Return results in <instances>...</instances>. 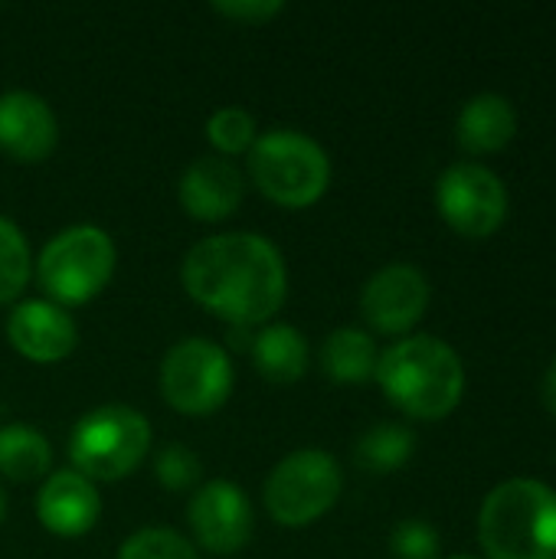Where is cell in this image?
Listing matches in <instances>:
<instances>
[{
  "label": "cell",
  "instance_id": "1",
  "mask_svg": "<svg viewBox=\"0 0 556 559\" xmlns=\"http://www.w3.org/2000/svg\"><path fill=\"white\" fill-rule=\"evenodd\" d=\"M187 295L229 328L265 324L288 292L279 246L259 233H220L200 239L180 265Z\"/></svg>",
  "mask_w": 556,
  "mask_h": 559
},
{
  "label": "cell",
  "instance_id": "2",
  "mask_svg": "<svg viewBox=\"0 0 556 559\" xmlns=\"http://www.w3.org/2000/svg\"><path fill=\"white\" fill-rule=\"evenodd\" d=\"M377 383L387 400L410 419H446L465 393V367L459 354L429 334L390 344L377 360Z\"/></svg>",
  "mask_w": 556,
  "mask_h": 559
},
{
  "label": "cell",
  "instance_id": "3",
  "mask_svg": "<svg viewBox=\"0 0 556 559\" xmlns=\"http://www.w3.org/2000/svg\"><path fill=\"white\" fill-rule=\"evenodd\" d=\"M478 544L488 559H556V491L514 478L498 485L478 511Z\"/></svg>",
  "mask_w": 556,
  "mask_h": 559
},
{
  "label": "cell",
  "instance_id": "4",
  "mask_svg": "<svg viewBox=\"0 0 556 559\" xmlns=\"http://www.w3.org/2000/svg\"><path fill=\"white\" fill-rule=\"evenodd\" d=\"M249 177L272 203L301 210L324 197L331 183V160L311 134L272 128L249 147Z\"/></svg>",
  "mask_w": 556,
  "mask_h": 559
},
{
  "label": "cell",
  "instance_id": "5",
  "mask_svg": "<svg viewBox=\"0 0 556 559\" xmlns=\"http://www.w3.org/2000/svg\"><path fill=\"white\" fill-rule=\"evenodd\" d=\"M115 242L102 226L75 223L56 233L39 259H36V278L46 288L49 301L56 305H85L95 295H102L115 275Z\"/></svg>",
  "mask_w": 556,
  "mask_h": 559
},
{
  "label": "cell",
  "instance_id": "6",
  "mask_svg": "<svg viewBox=\"0 0 556 559\" xmlns=\"http://www.w3.org/2000/svg\"><path fill=\"white\" fill-rule=\"evenodd\" d=\"M151 449L147 419L121 403L98 406L85 413L69 436V459L88 481H121L128 478Z\"/></svg>",
  "mask_w": 556,
  "mask_h": 559
},
{
  "label": "cell",
  "instance_id": "7",
  "mask_svg": "<svg viewBox=\"0 0 556 559\" xmlns=\"http://www.w3.org/2000/svg\"><path fill=\"white\" fill-rule=\"evenodd\" d=\"M344 488L341 465L324 449H298L285 455L265 478V511L282 527H308L324 518Z\"/></svg>",
  "mask_w": 556,
  "mask_h": 559
},
{
  "label": "cell",
  "instance_id": "8",
  "mask_svg": "<svg viewBox=\"0 0 556 559\" xmlns=\"http://www.w3.org/2000/svg\"><path fill=\"white\" fill-rule=\"evenodd\" d=\"M161 393L184 416H210L233 393L229 354L206 337L177 341L161 360Z\"/></svg>",
  "mask_w": 556,
  "mask_h": 559
},
{
  "label": "cell",
  "instance_id": "9",
  "mask_svg": "<svg viewBox=\"0 0 556 559\" xmlns=\"http://www.w3.org/2000/svg\"><path fill=\"white\" fill-rule=\"evenodd\" d=\"M442 219L465 239H488L508 216V190L501 177L482 164H452L436 183Z\"/></svg>",
  "mask_w": 556,
  "mask_h": 559
},
{
  "label": "cell",
  "instance_id": "10",
  "mask_svg": "<svg viewBox=\"0 0 556 559\" xmlns=\"http://www.w3.org/2000/svg\"><path fill=\"white\" fill-rule=\"evenodd\" d=\"M252 504L246 491L233 481H206L187 504V524L197 544L210 554H236L252 537Z\"/></svg>",
  "mask_w": 556,
  "mask_h": 559
},
{
  "label": "cell",
  "instance_id": "11",
  "mask_svg": "<svg viewBox=\"0 0 556 559\" xmlns=\"http://www.w3.org/2000/svg\"><path fill=\"white\" fill-rule=\"evenodd\" d=\"M429 308V282L416 265L393 262L374 272L360 292V311L380 334L413 331Z\"/></svg>",
  "mask_w": 556,
  "mask_h": 559
},
{
  "label": "cell",
  "instance_id": "12",
  "mask_svg": "<svg viewBox=\"0 0 556 559\" xmlns=\"http://www.w3.org/2000/svg\"><path fill=\"white\" fill-rule=\"evenodd\" d=\"M7 341L13 344L16 354H23L33 364H56L75 350L79 328L62 305L49 298H29L10 311Z\"/></svg>",
  "mask_w": 556,
  "mask_h": 559
},
{
  "label": "cell",
  "instance_id": "13",
  "mask_svg": "<svg viewBox=\"0 0 556 559\" xmlns=\"http://www.w3.org/2000/svg\"><path fill=\"white\" fill-rule=\"evenodd\" d=\"M59 141V121L36 92L13 88L0 95V151L20 164H39Z\"/></svg>",
  "mask_w": 556,
  "mask_h": 559
},
{
  "label": "cell",
  "instance_id": "14",
  "mask_svg": "<svg viewBox=\"0 0 556 559\" xmlns=\"http://www.w3.org/2000/svg\"><path fill=\"white\" fill-rule=\"evenodd\" d=\"M242 193H246L242 170L229 157H213V154L190 160L177 183L180 206L203 223L233 216L242 203Z\"/></svg>",
  "mask_w": 556,
  "mask_h": 559
},
{
  "label": "cell",
  "instance_id": "15",
  "mask_svg": "<svg viewBox=\"0 0 556 559\" xmlns=\"http://www.w3.org/2000/svg\"><path fill=\"white\" fill-rule=\"evenodd\" d=\"M36 518L56 537H82L102 518V498L95 481L75 468L49 472L36 495Z\"/></svg>",
  "mask_w": 556,
  "mask_h": 559
},
{
  "label": "cell",
  "instance_id": "16",
  "mask_svg": "<svg viewBox=\"0 0 556 559\" xmlns=\"http://www.w3.org/2000/svg\"><path fill=\"white\" fill-rule=\"evenodd\" d=\"M518 134L514 105L498 92H482L469 98L456 121V138L469 154H495L505 151Z\"/></svg>",
  "mask_w": 556,
  "mask_h": 559
},
{
  "label": "cell",
  "instance_id": "17",
  "mask_svg": "<svg viewBox=\"0 0 556 559\" xmlns=\"http://www.w3.org/2000/svg\"><path fill=\"white\" fill-rule=\"evenodd\" d=\"M252 364L269 383H295L305 377L311 350L298 328L292 324H265L252 337Z\"/></svg>",
  "mask_w": 556,
  "mask_h": 559
},
{
  "label": "cell",
  "instance_id": "18",
  "mask_svg": "<svg viewBox=\"0 0 556 559\" xmlns=\"http://www.w3.org/2000/svg\"><path fill=\"white\" fill-rule=\"evenodd\" d=\"M377 344L360 328H338L321 344V370L334 383H364L377 373Z\"/></svg>",
  "mask_w": 556,
  "mask_h": 559
},
{
  "label": "cell",
  "instance_id": "19",
  "mask_svg": "<svg viewBox=\"0 0 556 559\" xmlns=\"http://www.w3.org/2000/svg\"><path fill=\"white\" fill-rule=\"evenodd\" d=\"M52 472L49 439L23 423L0 429V475L10 481H36Z\"/></svg>",
  "mask_w": 556,
  "mask_h": 559
},
{
  "label": "cell",
  "instance_id": "20",
  "mask_svg": "<svg viewBox=\"0 0 556 559\" xmlns=\"http://www.w3.org/2000/svg\"><path fill=\"white\" fill-rule=\"evenodd\" d=\"M413 449H416V436L406 426L383 423L360 436L354 455H357L360 468H367L374 475H390V472H400L413 459Z\"/></svg>",
  "mask_w": 556,
  "mask_h": 559
},
{
  "label": "cell",
  "instance_id": "21",
  "mask_svg": "<svg viewBox=\"0 0 556 559\" xmlns=\"http://www.w3.org/2000/svg\"><path fill=\"white\" fill-rule=\"evenodd\" d=\"M29 269H33V259H29L26 236L20 233L13 219L0 216V305L13 301L26 288Z\"/></svg>",
  "mask_w": 556,
  "mask_h": 559
},
{
  "label": "cell",
  "instance_id": "22",
  "mask_svg": "<svg viewBox=\"0 0 556 559\" xmlns=\"http://www.w3.org/2000/svg\"><path fill=\"white\" fill-rule=\"evenodd\" d=\"M206 138L223 157H233V154H249V147L259 138V128L242 105H223L206 118Z\"/></svg>",
  "mask_w": 556,
  "mask_h": 559
},
{
  "label": "cell",
  "instance_id": "23",
  "mask_svg": "<svg viewBox=\"0 0 556 559\" xmlns=\"http://www.w3.org/2000/svg\"><path fill=\"white\" fill-rule=\"evenodd\" d=\"M118 559H200L193 544L170 531V527H144L138 534H131L121 550Z\"/></svg>",
  "mask_w": 556,
  "mask_h": 559
},
{
  "label": "cell",
  "instance_id": "24",
  "mask_svg": "<svg viewBox=\"0 0 556 559\" xmlns=\"http://www.w3.org/2000/svg\"><path fill=\"white\" fill-rule=\"evenodd\" d=\"M200 475H203V462L184 442H167L154 455V478L167 491H187V488H193L200 481Z\"/></svg>",
  "mask_w": 556,
  "mask_h": 559
},
{
  "label": "cell",
  "instance_id": "25",
  "mask_svg": "<svg viewBox=\"0 0 556 559\" xmlns=\"http://www.w3.org/2000/svg\"><path fill=\"white\" fill-rule=\"evenodd\" d=\"M439 534L429 521L410 518L400 521L390 534V554L393 559H439Z\"/></svg>",
  "mask_w": 556,
  "mask_h": 559
},
{
  "label": "cell",
  "instance_id": "26",
  "mask_svg": "<svg viewBox=\"0 0 556 559\" xmlns=\"http://www.w3.org/2000/svg\"><path fill=\"white\" fill-rule=\"evenodd\" d=\"M213 10L239 23H269L285 10L282 0H213Z\"/></svg>",
  "mask_w": 556,
  "mask_h": 559
},
{
  "label": "cell",
  "instance_id": "27",
  "mask_svg": "<svg viewBox=\"0 0 556 559\" xmlns=\"http://www.w3.org/2000/svg\"><path fill=\"white\" fill-rule=\"evenodd\" d=\"M541 396H544V406L556 416V357L551 360L547 373H544V383H541Z\"/></svg>",
  "mask_w": 556,
  "mask_h": 559
},
{
  "label": "cell",
  "instance_id": "28",
  "mask_svg": "<svg viewBox=\"0 0 556 559\" xmlns=\"http://www.w3.org/2000/svg\"><path fill=\"white\" fill-rule=\"evenodd\" d=\"M252 328H229V347L236 350H249L252 347Z\"/></svg>",
  "mask_w": 556,
  "mask_h": 559
},
{
  "label": "cell",
  "instance_id": "29",
  "mask_svg": "<svg viewBox=\"0 0 556 559\" xmlns=\"http://www.w3.org/2000/svg\"><path fill=\"white\" fill-rule=\"evenodd\" d=\"M3 518H7V495H3V488H0V524H3Z\"/></svg>",
  "mask_w": 556,
  "mask_h": 559
},
{
  "label": "cell",
  "instance_id": "30",
  "mask_svg": "<svg viewBox=\"0 0 556 559\" xmlns=\"http://www.w3.org/2000/svg\"><path fill=\"white\" fill-rule=\"evenodd\" d=\"M452 559H475V557H452Z\"/></svg>",
  "mask_w": 556,
  "mask_h": 559
}]
</instances>
